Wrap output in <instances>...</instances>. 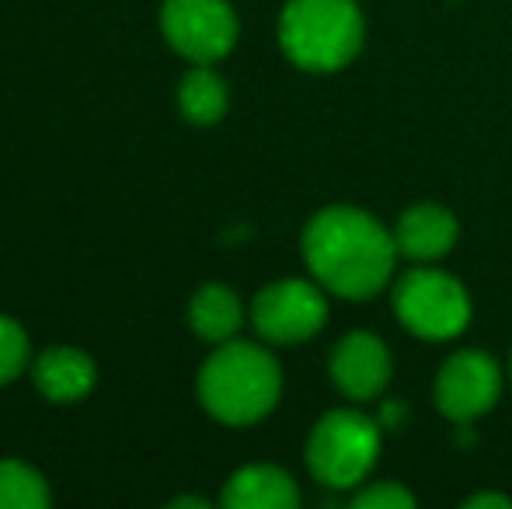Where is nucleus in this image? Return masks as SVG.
Here are the masks:
<instances>
[{
    "label": "nucleus",
    "mask_w": 512,
    "mask_h": 509,
    "mask_svg": "<svg viewBox=\"0 0 512 509\" xmlns=\"http://www.w3.org/2000/svg\"><path fill=\"white\" fill-rule=\"evenodd\" d=\"M398 255L394 231L356 206H324L304 227L310 276L345 300H366L384 290Z\"/></svg>",
    "instance_id": "1"
},
{
    "label": "nucleus",
    "mask_w": 512,
    "mask_h": 509,
    "mask_svg": "<svg viewBox=\"0 0 512 509\" xmlns=\"http://www.w3.org/2000/svg\"><path fill=\"white\" fill-rule=\"evenodd\" d=\"M283 374L269 349L255 342H220L199 374V398L213 419L251 426L276 408Z\"/></svg>",
    "instance_id": "2"
},
{
    "label": "nucleus",
    "mask_w": 512,
    "mask_h": 509,
    "mask_svg": "<svg viewBox=\"0 0 512 509\" xmlns=\"http://www.w3.org/2000/svg\"><path fill=\"white\" fill-rule=\"evenodd\" d=\"M366 21L356 0H290L279 18V46L300 70L331 74L363 49Z\"/></svg>",
    "instance_id": "3"
},
{
    "label": "nucleus",
    "mask_w": 512,
    "mask_h": 509,
    "mask_svg": "<svg viewBox=\"0 0 512 509\" xmlns=\"http://www.w3.org/2000/svg\"><path fill=\"white\" fill-rule=\"evenodd\" d=\"M380 454V422L352 408L328 412L307 440V468L328 489H359Z\"/></svg>",
    "instance_id": "4"
},
{
    "label": "nucleus",
    "mask_w": 512,
    "mask_h": 509,
    "mask_svg": "<svg viewBox=\"0 0 512 509\" xmlns=\"http://www.w3.org/2000/svg\"><path fill=\"white\" fill-rule=\"evenodd\" d=\"M394 314L418 339L446 342L457 339L471 321V297L457 276L429 269V262H425L398 279Z\"/></svg>",
    "instance_id": "5"
},
{
    "label": "nucleus",
    "mask_w": 512,
    "mask_h": 509,
    "mask_svg": "<svg viewBox=\"0 0 512 509\" xmlns=\"http://www.w3.org/2000/svg\"><path fill=\"white\" fill-rule=\"evenodd\" d=\"M251 321L258 335L272 346H300L324 328L328 300L321 293V283L314 286L307 279H279L255 297Z\"/></svg>",
    "instance_id": "6"
},
{
    "label": "nucleus",
    "mask_w": 512,
    "mask_h": 509,
    "mask_svg": "<svg viewBox=\"0 0 512 509\" xmlns=\"http://www.w3.org/2000/svg\"><path fill=\"white\" fill-rule=\"evenodd\" d=\"M161 28L192 63H216L237 42V14L227 0H164Z\"/></svg>",
    "instance_id": "7"
},
{
    "label": "nucleus",
    "mask_w": 512,
    "mask_h": 509,
    "mask_svg": "<svg viewBox=\"0 0 512 509\" xmlns=\"http://www.w3.org/2000/svg\"><path fill=\"white\" fill-rule=\"evenodd\" d=\"M436 408L450 422H471L485 415L502 394V367L488 353L460 349L436 374Z\"/></svg>",
    "instance_id": "8"
},
{
    "label": "nucleus",
    "mask_w": 512,
    "mask_h": 509,
    "mask_svg": "<svg viewBox=\"0 0 512 509\" xmlns=\"http://www.w3.org/2000/svg\"><path fill=\"white\" fill-rule=\"evenodd\" d=\"M391 349L373 332H349L331 353V381L352 401L380 398L391 384Z\"/></svg>",
    "instance_id": "9"
},
{
    "label": "nucleus",
    "mask_w": 512,
    "mask_h": 509,
    "mask_svg": "<svg viewBox=\"0 0 512 509\" xmlns=\"http://www.w3.org/2000/svg\"><path fill=\"white\" fill-rule=\"evenodd\" d=\"M457 217H453L446 206L436 203H415L401 213L398 227H394V241H398V252L415 265L436 262L457 245Z\"/></svg>",
    "instance_id": "10"
},
{
    "label": "nucleus",
    "mask_w": 512,
    "mask_h": 509,
    "mask_svg": "<svg viewBox=\"0 0 512 509\" xmlns=\"http://www.w3.org/2000/svg\"><path fill=\"white\" fill-rule=\"evenodd\" d=\"M227 509H297L300 489L283 468L272 464H248L234 471L223 485Z\"/></svg>",
    "instance_id": "11"
},
{
    "label": "nucleus",
    "mask_w": 512,
    "mask_h": 509,
    "mask_svg": "<svg viewBox=\"0 0 512 509\" xmlns=\"http://www.w3.org/2000/svg\"><path fill=\"white\" fill-rule=\"evenodd\" d=\"M35 387L42 391V398L49 401H81L95 387V363L81 353V349H46V353L35 360Z\"/></svg>",
    "instance_id": "12"
},
{
    "label": "nucleus",
    "mask_w": 512,
    "mask_h": 509,
    "mask_svg": "<svg viewBox=\"0 0 512 509\" xmlns=\"http://www.w3.org/2000/svg\"><path fill=\"white\" fill-rule=\"evenodd\" d=\"M189 321H192V332L206 342H230L237 335L244 321L241 311V300H237L234 290L220 283H206L203 290L192 297L189 304Z\"/></svg>",
    "instance_id": "13"
},
{
    "label": "nucleus",
    "mask_w": 512,
    "mask_h": 509,
    "mask_svg": "<svg viewBox=\"0 0 512 509\" xmlns=\"http://www.w3.org/2000/svg\"><path fill=\"white\" fill-rule=\"evenodd\" d=\"M178 109H182V116L196 126L220 123L223 112H227V84H223V77L213 74L206 63H199L196 70H189L182 88H178Z\"/></svg>",
    "instance_id": "14"
},
{
    "label": "nucleus",
    "mask_w": 512,
    "mask_h": 509,
    "mask_svg": "<svg viewBox=\"0 0 512 509\" xmlns=\"http://www.w3.org/2000/svg\"><path fill=\"white\" fill-rule=\"evenodd\" d=\"M49 506V485L35 468L21 461H0V509Z\"/></svg>",
    "instance_id": "15"
},
{
    "label": "nucleus",
    "mask_w": 512,
    "mask_h": 509,
    "mask_svg": "<svg viewBox=\"0 0 512 509\" xmlns=\"http://www.w3.org/2000/svg\"><path fill=\"white\" fill-rule=\"evenodd\" d=\"M28 363V335L18 321L0 314V387L11 384Z\"/></svg>",
    "instance_id": "16"
},
{
    "label": "nucleus",
    "mask_w": 512,
    "mask_h": 509,
    "mask_svg": "<svg viewBox=\"0 0 512 509\" xmlns=\"http://www.w3.org/2000/svg\"><path fill=\"white\" fill-rule=\"evenodd\" d=\"M356 509H411L415 506V496L398 482H373V485H359L356 499H352Z\"/></svg>",
    "instance_id": "17"
},
{
    "label": "nucleus",
    "mask_w": 512,
    "mask_h": 509,
    "mask_svg": "<svg viewBox=\"0 0 512 509\" xmlns=\"http://www.w3.org/2000/svg\"><path fill=\"white\" fill-rule=\"evenodd\" d=\"M464 509H512L509 496H499V492H478L464 503Z\"/></svg>",
    "instance_id": "18"
},
{
    "label": "nucleus",
    "mask_w": 512,
    "mask_h": 509,
    "mask_svg": "<svg viewBox=\"0 0 512 509\" xmlns=\"http://www.w3.org/2000/svg\"><path fill=\"white\" fill-rule=\"evenodd\" d=\"M185 506H192V509H206L209 503H206V499H196V496H185V499H175V503H171V509H185Z\"/></svg>",
    "instance_id": "19"
},
{
    "label": "nucleus",
    "mask_w": 512,
    "mask_h": 509,
    "mask_svg": "<svg viewBox=\"0 0 512 509\" xmlns=\"http://www.w3.org/2000/svg\"><path fill=\"white\" fill-rule=\"evenodd\" d=\"M509 377H512V356H509Z\"/></svg>",
    "instance_id": "20"
}]
</instances>
